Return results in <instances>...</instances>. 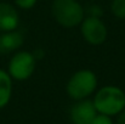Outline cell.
Wrapping results in <instances>:
<instances>
[{
	"label": "cell",
	"mask_w": 125,
	"mask_h": 124,
	"mask_svg": "<svg viewBox=\"0 0 125 124\" xmlns=\"http://www.w3.org/2000/svg\"><path fill=\"white\" fill-rule=\"evenodd\" d=\"M97 113L117 117L125 110V91L117 85H104L97 88L91 99Z\"/></svg>",
	"instance_id": "6da1fadb"
},
{
	"label": "cell",
	"mask_w": 125,
	"mask_h": 124,
	"mask_svg": "<svg viewBox=\"0 0 125 124\" xmlns=\"http://www.w3.org/2000/svg\"><path fill=\"white\" fill-rule=\"evenodd\" d=\"M51 15L57 24L66 29L79 27L85 18V7L78 0H53Z\"/></svg>",
	"instance_id": "7a4b0ae2"
},
{
	"label": "cell",
	"mask_w": 125,
	"mask_h": 124,
	"mask_svg": "<svg viewBox=\"0 0 125 124\" xmlns=\"http://www.w3.org/2000/svg\"><path fill=\"white\" fill-rule=\"evenodd\" d=\"M98 88V79L95 72L83 68L74 72L66 83V92L73 101L90 99Z\"/></svg>",
	"instance_id": "3957f363"
},
{
	"label": "cell",
	"mask_w": 125,
	"mask_h": 124,
	"mask_svg": "<svg viewBox=\"0 0 125 124\" xmlns=\"http://www.w3.org/2000/svg\"><path fill=\"white\" fill-rule=\"evenodd\" d=\"M37 62L38 61L33 52L27 50H18L12 54L11 58L9 60L6 72L13 82H26L34 74Z\"/></svg>",
	"instance_id": "277c9868"
},
{
	"label": "cell",
	"mask_w": 125,
	"mask_h": 124,
	"mask_svg": "<svg viewBox=\"0 0 125 124\" xmlns=\"http://www.w3.org/2000/svg\"><path fill=\"white\" fill-rule=\"evenodd\" d=\"M79 31L84 41L92 46L102 45L108 38V28L102 18L85 16L79 26Z\"/></svg>",
	"instance_id": "5b68a950"
},
{
	"label": "cell",
	"mask_w": 125,
	"mask_h": 124,
	"mask_svg": "<svg viewBox=\"0 0 125 124\" xmlns=\"http://www.w3.org/2000/svg\"><path fill=\"white\" fill-rule=\"evenodd\" d=\"M97 111L91 99L74 101L69 110V119L72 124H91Z\"/></svg>",
	"instance_id": "8992f818"
},
{
	"label": "cell",
	"mask_w": 125,
	"mask_h": 124,
	"mask_svg": "<svg viewBox=\"0 0 125 124\" xmlns=\"http://www.w3.org/2000/svg\"><path fill=\"white\" fill-rule=\"evenodd\" d=\"M20 13L18 9L10 2L0 1V33L18 29Z\"/></svg>",
	"instance_id": "52a82bcc"
},
{
	"label": "cell",
	"mask_w": 125,
	"mask_h": 124,
	"mask_svg": "<svg viewBox=\"0 0 125 124\" xmlns=\"http://www.w3.org/2000/svg\"><path fill=\"white\" fill-rule=\"evenodd\" d=\"M24 44V35L18 29L0 33V55L15 54Z\"/></svg>",
	"instance_id": "ba28073f"
},
{
	"label": "cell",
	"mask_w": 125,
	"mask_h": 124,
	"mask_svg": "<svg viewBox=\"0 0 125 124\" xmlns=\"http://www.w3.org/2000/svg\"><path fill=\"white\" fill-rule=\"evenodd\" d=\"M12 84L13 80L6 72L0 68V110L6 107L12 97Z\"/></svg>",
	"instance_id": "9c48e42d"
},
{
	"label": "cell",
	"mask_w": 125,
	"mask_h": 124,
	"mask_svg": "<svg viewBox=\"0 0 125 124\" xmlns=\"http://www.w3.org/2000/svg\"><path fill=\"white\" fill-rule=\"evenodd\" d=\"M109 10L115 18L120 21L125 20V0H112L109 4Z\"/></svg>",
	"instance_id": "30bf717a"
},
{
	"label": "cell",
	"mask_w": 125,
	"mask_h": 124,
	"mask_svg": "<svg viewBox=\"0 0 125 124\" xmlns=\"http://www.w3.org/2000/svg\"><path fill=\"white\" fill-rule=\"evenodd\" d=\"M85 16L96 17V18H102V16H103V7H102L100 4H96V2L89 4V5L85 7Z\"/></svg>",
	"instance_id": "8fae6325"
},
{
	"label": "cell",
	"mask_w": 125,
	"mask_h": 124,
	"mask_svg": "<svg viewBox=\"0 0 125 124\" xmlns=\"http://www.w3.org/2000/svg\"><path fill=\"white\" fill-rule=\"evenodd\" d=\"M12 1L18 10H23V11L32 10L38 2V0H12Z\"/></svg>",
	"instance_id": "7c38bea8"
},
{
	"label": "cell",
	"mask_w": 125,
	"mask_h": 124,
	"mask_svg": "<svg viewBox=\"0 0 125 124\" xmlns=\"http://www.w3.org/2000/svg\"><path fill=\"white\" fill-rule=\"evenodd\" d=\"M91 124H114V121H113V117H109V116H106L102 113H97Z\"/></svg>",
	"instance_id": "4fadbf2b"
},
{
	"label": "cell",
	"mask_w": 125,
	"mask_h": 124,
	"mask_svg": "<svg viewBox=\"0 0 125 124\" xmlns=\"http://www.w3.org/2000/svg\"><path fill=\"white\" fill-rule=\"evenodd\" d=\"M114 124H125V110H123L118 116H117V119Z\"/></svg>",
	"instance_id": "5bb4252c"
},
{
	"label": "cell",
	"mask_w": 125,
	"mask_h": 124,
	"mask_svg": "<svg viewBox=\"0 0 125 124\" xmlns=\"http://www.w3.org/2000/svg\"><path fill=\"white\" fill-rule=\"evenodd\" d=\"M33 55H34V57L37 58V61H39V60H42V57H44L45 52L42 51V49H37L35 51H33Z\"/></svg>",
	"instance_id": "9a60e30c"
}]
</instances>
